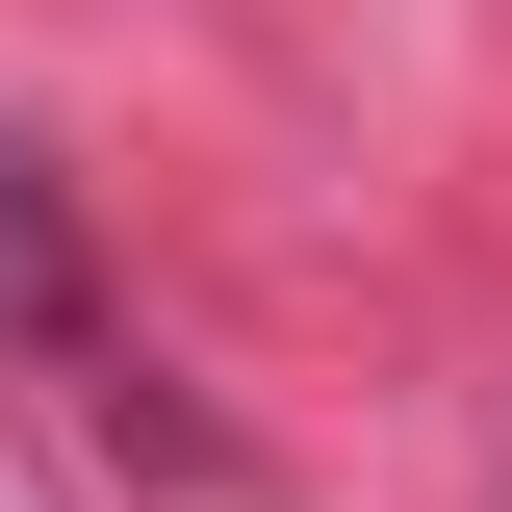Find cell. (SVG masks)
I'll return each mask as SVG.
<instances>
[{
    "label": "cell",
    "instance_id": "6da1fadb",
    "mask_svg": "<svg viewBox=\"0 0 512 512\" xmlns=\"http://www.w3.org/2000/svg\"><path fill=\"white\" fill-rule=\"evenodd\" d=\"M0 333H52V359L103 333L77 308V231H52V154H0Z\"/></svg>",
    "mask_w": 512,
    "mask_h": 512
}]
</instances>
